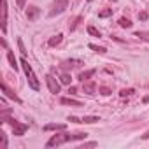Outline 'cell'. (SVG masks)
Instances as JSON below:
<instances>
[{"label":"cell","instance_id":"obj_1","mask_svg":"<svg viewBox=\"0 0 149 149\" xmlns=\"http://www.w3.org/2000/svg\"><path fill=\"white\" fill-rule=\"evenodd\" d=\"M86 137H88V133H83V132H79V133H67V132H63V133H56V135H53V137L46 142V147H58V146L67 144V142L84 140Z\"/></svg>","mask_w":149,"mask_h":149},{"label":"cell","instance_id":"obj_2","mask_svg":"<svg viewBox=\"0 0 149 149\" xmlns=\"http://www.w3.org/2000/svg\"><path fill=\"white\" fill-rule=\"evenodd\" d=\"M21 67H23V70H25V76H26V79H28V86H30L32 90L39 91V90H40L39 79H37V76H35V72H33V68H32V67L28 65L26 58H23V60H21Z\"/></svg>","mask_w":149,"mask_h":149},{"label":"cell","instance_id":"obj_3","mask_svg":"<svg viewBox=\"0 0 149 149\" xmlns=\"http://www.w3.org/2000/svg\"><path fill=\"white\" fill-rule=\"evenodd\" d=\"M67 7H68V0H53V6H51V11H49V18H54V16L61 14Z\"/></svg>","mask_w":149,"mask_h":149},{"label":"cell","instance_id":"obj_4","mask_svg":"<svg viewBox=\"0 0 149 149\" xmlns=\"http://www.w3.org/2000/svg\"><path fill=\"white\" fill-rule=\"evenodd\" d=\"M2 121H4V123H11V125H13V132H14V135H23V133L28 130V126H26V125H21V123L14 121L13 118H2Z\"/></svg>","mask_w":149,"mask_h":149},{"label":"cell","instance_id":"obj_5","mask_svg":"<svg viewBox=\"0 0 149 149\" xmlns=\"http://www.w3.org/2000/svg\"><path fill=\"white\" fill-rule=\"evenodd\" d=\"M46 83H47V88H49V91L51 93H60V83L54 79V76H53V74H47V76H46Z\"/></svg>","mask_w":149,"mask_h":149},{"label":"cell","instance_id":"obj_6","mask_svg":"<svg viewBox=\"0 0 149 149\" xmlns=\"http://www.w3.org/2000/svg\"><path fill=\"white\" fill-rule=\"evenodd\" d=\"M2 32H7V0H2V21H0Z\"/></svg>","mask_w":149,"mask_h":149},{"label":"cell","instance_id":"obj_7","mask_svg":"<svg viewBox=\"0 0 149 149\" xmlns=\"http://www.w3.org/2000/svg\"><path fill=\"white\" fill-rule=\"evenodd\" d=\"M83 91H84L86 95H95V91H97V83H93V81H84V83H83Z\"/></svg>","mask_w":149,"mask_h":149},{"label":"cell","instance_id":"obj_8","mask_svg":"<svg viewBox=\"0 0 149 149\" xmlns=\"http://www.w3.org/2000/svg\"><path fill=\"white\" fill-rule=\"evenodd\" d=\"M39 14H40V9L35 7V6H32V7L26 9V18H28L30 21H35V19L39 18Z\"/></svg>","mask_w":149,"mask_h":149},{"label":"cell","instance_id":"obj_9","mask_svg":"<svg viewBox=\"0 0 149 149\" xmlns=\"http://www.w3.org/2000/svg\"><path fill=\"white\" fill-rule=\"evenodd\" d=\"M2 93H4L6 97H9V98H13L14 102H18V104L21 102V100H19V97H16V95H14V91L7 88V84H6V83H2Z\"/></svg>","mask_w":149,"mask_h":149},{"label":"cell","instance_id":"obj_10","mask_svg":"<svg viewBox=\"0 0 149 149\" xmlns=\"http://www.w3.org/2000/svg\"><path fill=\"white\" fill-rule=\"evenodd\" d=\"M46 132H51V130H56V132H65L67 130V125H58V123H47L44 126Z\"/></svg>","mask_w":149,"mask_h":149},{"label":"cell","instance_id":"obj_11","mask_svg":"<svg viewBox=\"0 0 149 149\" xmlns=\"http://www.w3.org/2000/svg\"><path fill=\"white\" fill-rule=\"evenodd\" d=\"M63 105H72V107H83V104L79 102V100H74V98H67V97H63L61 100H60Z\"/></svg>","mask_w":149,"mask_h":149},{"label":"cell","instance_id":"obj_12","mask_svg":"<svg viewBox=\"0 0 149 149\" xmlns=\"http://www.w3.org/2000/svg\"><path fill=\"white\" fill-rule=\"evenodd\" d=\"M95 74H97V70H95V68H90V70H86V72H81V74H79V81H83V83H84L86 79L93 77Z\"/></svg>","mask_w":149,"mask_h":149},{"label":"cell","instance_id":"obj_13","mask_svg":"<svg viewBox=\"0 0 149 149\" xmlns=\"http://www.w3.org/2000/svg\"><path fill=\"white\" fill-rule=\"evenodd\" d=\"M61 40H63V35H61V33H58V35H54V37H51L47 44H49L51 47H54V46H58V44H60Z\"/></svg>","mask_w":149,"mask_h":149},{"label":"cell","instance_id":"obj_14","mask_svg":"<svg viewBox=\"0 0 149 149\" xmlns=\"http://www.w3.org/2000/svg\"><path fill=\"white\" fill-rule=\"evenodd\" d=\"M7 60H9L11 67H13L14 70H18V65H16V58H14V53H13V51H7Z\"/></svg>","mask_w":149,"mask_h":149},{"label":"cell","instance_id":"obj_15","mask_svg":"<svg viewBox=\"0 0 149 149\" xmlns=\"http://www.w3.org/2000/svg\"><path fill=\"white\" fill-rule=\"evenodd\" d=\"M77 65H81V61H77V60H67V61H63L65 68H74V67H77Z\"/></svg>","mask_w":149,"mask_h":149},{"label":"cell","instance_id":"obj_16","mask_svg":"<svg viewBox=\"0 0 149 149\" xmlns=\"http://www.w3.org/2000/svg\"><path fill=\"white\" fill-rule=\"evenodd\" d=\"M97 121H100V118H97V116H84L83 118V123H88V125H93Z\"/></svg>","mask_w":149,"mask_h":149},{"label":"cell","instance_id":"obj_17","mask_svg":"<svg viewBox=\"0 0 149 149\" xmlns=\"http://www.w3.org/2000/svg\"><path fill=\"white\" fill-rule=\"evenodd\" d=\"M135 37H139L140 40L149 42V32H135Z\"/></svg>","mask_w":149,"mask_h":149},{"label":"cell","instance_id":"obj_18","mask_svg":"<svg viewBox=\"0 0 149 149\" xmlns=\"http://www.w3.org/2000/svg\"><path fill=\"white\" fill-rule=\"evenodd\" d=\"M58 74H60V81H61L63 84H70V81H72V79H70L68 74H61V72H58Z\"/></svg>","mask_w":149,"mask_h":149},{"label":"cell","instance_id":"obj_19","mask_svg":"<svg viewBox=\"0 0 149 149\" xmlns=\"http://www.w3.org/2000/svg\"><path fill=\"white\" fill-rule=\"evenodd\" d=\"M119 26H123V28H130V26H132V21H130L128 18H121V19H119Z\"/></svg>","mask_w":149,"mask_h":149},{"label":"cell","instance_id":"obj_20","mask_svg":"<svg viewBox=\"0 0 149 149\" xmlns=\"http://www.w3.org/2000/svg\"><path fill=\"white\" fill-rule=\"evenodd\" d=\"M90 49H93L95 53H100V54L107 53V49H105V47H100V46H95V44H90Z\"/></svg>","mask_w":149,"mask_h":149},{"label":"cell","instance_id":"obj_21","mask_svg":"<svg viewBox=\"0 0 149 149\" xmlns=\"http://www.w3.org/2000/svg\"><path fill=\"white\" fill-rule=\"evenodd\" d=\"M109 16H112V9H104L98 13V18H109Z\"/></svg>","mask_w":149,"mask_h":149},{"label":"cell","instance_id":"obj_22","mask_svg":"<svg viewBox=\"0 0 149 149\" xmlns=\"http://www.w3.org/2000/svg\"><path fill=\"white\" fill-rule=\"evenodd\" d=\"M88 33H90V35H95V37H100V32H98L95 26H88Z\"/></svg>","mask_w":149,"mask_h":149},{"label":"cell","instance_id":"obj_23","mask_svg":"<svg viewBox=\"0 0 149 149\" xmlns=\"http://www.w3.org/2000/svg\"><path fill=\"white\" fill-rule=\"evenodd\" d=\"M130 95H133V90L130 88V90H121L119 91V97H130Z\"/></svg>","mask_w":149,"mask_h":149},{"label":"cell","instance_id":"obj_24","mask_svg":"<svg viewBox=\"0 0 149 149\" xmlns=\"http://www.w3.org/2000/svg\"><path fill=\"white\" fill-rule=\"evenodd\" d=\"M18 46H19L21 54H23V56H26V49H25V46H23V40H21V39H18Z\"/></svg>","mask_w":149,"mask_h":149},{"label":"cell","instance_id":"obj_25","mask_svg":"<svg viewBox=\"0 0 149 149\" xmlns=\"http://www.w3.org/2000/svg\"><path fill=\"white\" fill-rule=\"evenodd\" d=\"M0 140H2V147H7V137L4 132H0Z\"/></svg>","mask_w":149,"mask_h":149},{"label":"cell","instance_id":"obj_26","mask_svg":"<svg viewBox=\"0 0 149 149\" xmlns=\"http://www.w3.org/2000/svg\"><path fill=\"white\" fill-rule=\"evenodd\" d=\"M100 93L107 97V95H111V90H109V88H105V86H102V88H100Z\"/></svg>","mask_w":149,"mask_h":149},{"label":"cell","instance_id":"obj_27","mask_svg":"<svg viewBox=\"0 0 149 149\" xmlns=\"http://www.w3.org/2000/svg\"><path fill=\"white\" fill-rule=\"evenodd\" d=\"M95 146H97V142H88V144H83L81 149H84V147H95Z\"/></svg>","mask_w":149,"mask_h":149},{"label":"cell","instance_id":"obj_28","mask_svg":"<svg viewBox=\"0 0 149 149\" xmlns=\"http://www.w3.org/2000/svg\"><path fill=\"white\" fill-rule=\"evenodd\" d=\"M139 19L146 21V19H147V13H139Z\"/></svg>","mask_w":149,"mask_h":149},{"label":"cell","instance_id":"obj_29","mask_svg":"<svg viewBox=\"0 0 149 149\" xmlns=\"http://www.w3.org/2000/svg\"><path fill=\"white\" fill-rule=\"evenodd\" d=\"M25 2H26V0H16V4H18V7H19V9H23V7H25Z\"/></svg>","mask_w":149,"mask_h":149},{"label":"cell","instance_id":"obj_30","mask_svg":"<svg viewBox=\"0 0 149 149\" xmlns=\"http://www.w3.org/2000/svg\"><path fill=\"white\" fill-rule=\"evenodd\" d=\"M142 102H144V104H149V95H147V97H144V98H142Z\"/></svg>","mask_w":149,"mask_h":149},{"label":"cell","instance_id":"obj_31","mask_svg":"<svg viewBox=\"0 0 149 149\" xmlns=\"http://www.w3.org/2000/svg\"><path fill=\"white\" fill-rule=\"evenodd\" d=\"M142 139H144V140H146V139H149V130H147V132H146V133L142 135Z\"/></svg>","mask_w":149,"mask_h":149},{"label":"cell","instance_id":"obj_32","mask_svg":"<svg viewBox=\"0 0 149 149\" xmlns=\"http://www.w3.org/2000/svg\"><path fill=\"white\" fill-rule=\"evenodd\" d=\"M88 2H93V0H88Z\"/></svg>","mask_w":149,"mask_h":149},{"label":"cell","instance_id":"obj_33","mask_svg":"<svg viewBox=\"0 0 149 149\" xmlns=\"http://www.w3.org/2000/svg\"><path fill=\"white\" fill-rule=\"evenodd\" d=\"M114 2H116V0H114Z\"/></svg>","mask_w":149,"mask_h":149}]
</instances>
